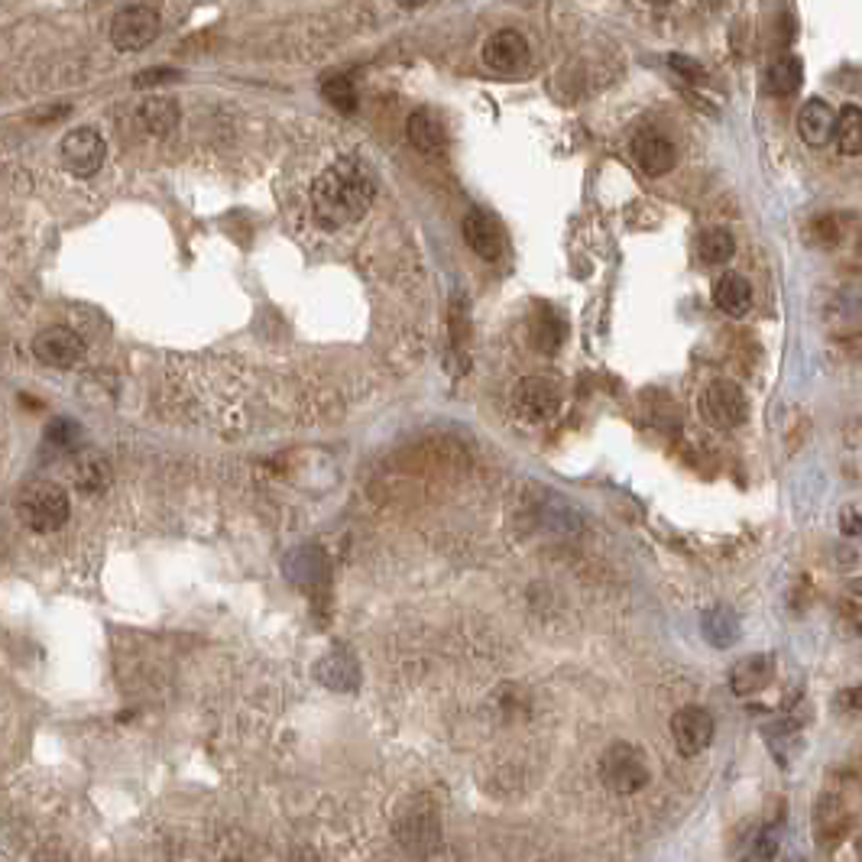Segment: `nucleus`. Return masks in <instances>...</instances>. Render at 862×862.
I'll return each instance as SVG.
<instances>
[{
  "label": "nucleus",
  "instance_id": "obj_29",
  "mask_svg": "<svg viewBox=\"0 0 862 862\" xmlns=\"http://www.w3.org/2000/svg\"><path fill=\"white\" fill-rule=\"evenodd\" d=\"M81 438H85L81 425L72 422V418H52L49 428H46V442L56 445V448H76Z\"/></svg>",
  "mask_w": 862,
  "mask_h": 862
},
{
  "label": "nucleus",
  "instance_id": "obj_17",
  "mask_svg": "<svg viewBox=\"0 0 862 862\" xmlns=\"http://www.w3.org/2000/svg\"><path fill=\"white\" fill-rule=\"evenodd\" d=\"M797 137L807 147H826L836 137V113H833V108L826 101H821V98L804 101V108L797 111Z\"/></svg>",
  "mask_w": 862,
  "mask_h": 862
},
{
  "label": "nucleus",
  "instance_id": "obj_14",
  "mask_svg": "<svg viewBox=\"0 0 862 862\" xmlns=\"http://www.w3.org/2000/svg\"><path fill=\"white\" fill-rule=\"evenodd\" d=\"M633 156H636L638 169H642L645 176H665V172L675 169L677 162L675 143H672L665 133H658V130H642V133H636Z\"/></svg>",
  "mask_w": 862,
  "mask_h": 862
},
{
  "label": "nucleus",
  "instance_id": "obj_37",
  "mask_svg": "<svg viewBox=\"0 0 862 862\" xmlns=\"http://www.w3.org/2000/svg\"><path fill=\"white\" fill-rule=\"evenodd\" d=\"M648 3H668V0H648Z\"/></svg>",
  "mask_w": 862,
  "mask_h": 862
},
{
  "label": "nucleus",
  "instance_id": "obj_26",
  "mask_svg": "<svg viewBox=\"0 0 862 862\" xmlns=\"http://www.w3.org/2000/svg\"><path fill=\"white\" fill-rule=\"evenodd\" d=\"M804 234H807V240H811L814 247L833 250V247H840L843 237H846V218H843V215H818V218L807 225Z\"/></svg>",
  "mask_w": 862,
  "mask_h": 862
},
{
  "label": "nucleus",
  "instance_id": "obj_1",
  "mask_svg": "<svg viewBox=\"0 0 862 862\" xmlns=\"http://www.w3.org/2000/svg\"><path fill=\"white\" fill-rule=\"evenodd\" d=\"M376 198V179L370 166L357 156L335 159L311 186V211L315 221L328 230L360 221Z\"/></svg>",
  "mask_w": 862,
  "mask_h": 862
},
{
  "label": "nucleus",
  "instance_id": "obj_4",
  "mask_svg": "<svg viewBox=\"0 0 862 862\" xmlns=\"http://www.w3.org/2000/svg\"><path fill=\"white\" fill-rule=\"evenodd\" d=\"M159 27H162L159 7L150 0H137L117 10V17L111 20V42L123 52H137L159 37Z\"/></svg>",
  "mask_w": 862,
  "mask_h": 862
},
{
  "label": "nucleus",
  "instance_id": "obj_24",
  "mask_svg": "<svg viewBox=\"0 0 862 862\" xmlns=\"http://www.w3.org/2000/svg\"><path fill=\"white\" fill-rule=\"evenodd\" d=\"M836 147L843 156H862V108L856 105L836 113Z\"/></svg>",
  "mask_w": 862,
  "mask_h": 862
},
{
  "label": "nucleus",
  "instance_id": "obj_27",
  "mask_svg": "<svg viewBox=\"0 0 862 862\" xmlns=\"http://www.w3.org/2000/svg\"><path fill=\"white\" fill-rule=\"evenodd\" d=\"M318 677L328 684V687H338V691H350L357 684V665L350 655H328L325 665L318 668Z\"/></svg>",
  "mask_w": 862,
  "mask_h": 862
},
{
  "label": "nucleus",
  "instance_id": "obj_21",
  "mask_svg": "<svg viewBox=\"0 0 862 862\" xmlns=\"http://www.w3.org/2000/svg\"><path fill=\"white\" fill-rule=\"evenodd\" d=\"M801 81H804L801 59H797V56H782V59H775V62L769 66V72H765V91L775 95V98H787V95H794V91L801 88Z\"/></svg>",
  "mask_w": 862,
  "mask_h": 862
},
{
  "label": "nucleus",
  "instance_id": "obj_36",
  "mask_svg": "<svg viewBox=\"0 0 862 862\" xmlns=\"http://www.w3.org/2000/svg\"><path fill=\"white\" fill-rule=\"evenodd\" d=\"M856 250H860V254H862V237H860V240H856Z\"/></svg>",
  "mask_w": 862,
  "mask_h": 862
},
{
  "label": "nucleus",
  "instance_id": "obj_23",
  "mask_svg": "<svg viewBox=\"0 0 862 862\" xmlns=\"http://www.w3.org/2000/svg\"><path fill=\"white\" fill-rule=\"evenodd\" d=\"M697 254H701V260L707 262V266H723V262L733 260L736 240H733V234H730L726 227H711V230L701 234Z\"/></svg>",
  "mask_w": 862,
  "mask_h": 862
},
{
  "label": "nucleus",
  "instance_id": "obj_6",
  "mask_svg": "<svg viewBox=\"0 0 862 862\" xmlns=\"http://www.w3.org/2000/svg\"><path fill=\"white\" fill-rule=\"evenodd\" d=\"M513 409L525 422H548L562 409V389L548 376H523L513 389Z\"/></svg>",
  "mask_w": 862,
  "mask_h": 862
},
{
  "label": "nucleus",
  "instance_id": "obj_28",
  "mask_svg": "<svg viewBox=\"0 0 862 862\" xmlns=\"http://www.w3.org/2000/svg\"><path fill=\"white\" fill-rule=\"evenodd\" d=\"M321 98L328 105H335L340 113L357 111V88L347 76H325L321 78Z\"/></svg>",
  "mask_w": 862,
  "mask_h": 862
},
{
  "label": "nucleus",
  "instance_id": "obj_30",
  "mask_svg": "<svg viewBox=\"0 0 862 862\" xmlns=\"http://www.w3.org/2000/svg\"><path fill=\"white\" fill-rule=\"evenodd\" d=\"M782 846V826H762L755 833V843L750 850V860H775Z\"/></svg>",
  "mask_w": 862,
  "mask_h": 862
},
{
  "label": "nucleus",
  "instance_id": "obj_19",
  "mask_svg": "<svg viewBox=\"0 0 862 862\" xmlns=\"http://www.w3.org/2000/svg\"><path fill=\"white\" fill-rule=\"evenodd\" d=\"M137 123L150 133V137H166L179 127V105L169 98H150L140 105Z\"/></svg>",
  "mask_w": 862,
  "mask_h": 862
},
{
  "label": "nucleus",
  "instance_id": "obj_3",
  "mask_svg": "<svg viewBox=\"0 0 862 862\" xmlns=\"http://www.w3.org/2000/svg\"><path fill=\"white\" fill-rule=\"evenodd\" d=\"M601 782L613 794H638L652 782L648 755L636 743H613L601 755Z\"/></svg>",
  "mask_w": 862,
  "mask_h": 862
},
{
  "label": "nucleus",
  "instance_id": "obj_7",
  "mask_svg": "<svg viewBox=\"0 0 862 862\" xmlns=\"http://www.w3.org/2000/svg\"><path fill=\"white\" fill-rule=\"evenodd\" d=\"M62 166L78 176V179H91L101 166H105V156H108V143L105 137L95 130V127H76L62 137Z\"/></svg>",
  "mask_w": 862,
  "mask_h": 862
},
{
  "label": "nucleus",
  "instance_id": "obj_35",
  "mask_svg": "<svg viewBox=\"0 0 862 862\" xmlns=\"http://www.w3.org/2000/svg\"><path fill=\"white\" fill-rule=\"evenodd\" d=\"M399 3H403L406 10H422V7H428L432 0H399Z\"/></svg>",
  "mask_w": 862,
  "mask_h": 862
},
{
  "label": "nucleus",
  "instance_id": "obj_8",
  "mask_svg": "<svg viewBox=\"0 0 862 862\" xmlns=\"http://www.w3.org/2000/svg\"><path fill=\"white\" fill-rule=\"evenodd\" d=\"M33 354H37L39 364H46L52 370H72L85 357V340L76 328L49 325L33 338Z\"/></svg>",
  "mask_w": 862,
  "mask_h": 862
},
{
  "label": "nucleus",
  "instance_id": "obj_10",
  "mask_svg": "<svg viewBox=\"0 0 862 862\" xmlns=\"http://www.w3.org/2000/svg\"><path fill=\"white\" fill-rule=\"evenodd\" d=\"M396 833L406 846L435 843L442 836V824H438V811H435L432 797H425V794L409 797L396 814Z\"/></svg>",
  "mask_w": 862,
  "mask_h": 862
},
{
  "label": "nucleus",
  "instance_id": "obj_15",
  "mask_svg": "<svg viewBox=\"0 0 862 862\" xmlns=\"http://www.w3.org/2000/svg\"><path fill=\"white\" fill-rule=\"evenodd\" d=\"M775 677V655L769 652H755V655H746L740 658L733 668H730V691L736 697H750L755 691H765Z\"/></svg>",
  "mask_w": 862,
  "mask_h": 862
},
{
  "label": "nucleus",
  "instance_id": "obj_11",
  "mask_svg": "<svg viewBox=\"0 0 862 862\" xmlns=\"http://www.w3.org/2000/svg\"><path fill=\"white\" fill-rule=\"evenodd\" d=\"M460 234L467 240V247L480 257V260H499L506 250V234L499 221L484 211V208H470L460 221Z\"/></svg>",
  "mask_w": 862,
  "mask_h": 862
},
{
  "label": "nucleus",
  "instance_id": "obj_12",
  "mask_svg": "<svg viewBox=\"0 0 862 862\" xmlns=\"http://www.w3.org/2000/svg\"><path fill=\"white\" fill-rule=\"evenodd\" d=\"M850 833H853V811H850V804L840 794L826 791L824 797L814 804V836H818V843L824 850H830V846H840Z\"/></svg>",
  "mask_w": 862,
  "mask_h": 862
},
{
  "label": "nucleus",
  "instance_id": "obj_33",
  "mask_svg": "<svg viewBox=\"0 0 862 862\" xmlns=\"http://www.w3.org/2000/svg\"><path fill=\"white\" fill-rule=\"evenodd\" d=\"M172 78H179L176 69H147V72H140L137 76V88H152V85H162V81H172Z\"/></svg>",
  "mask_w": 862,
  "mask_h": 862
},
{
  "label": "nucleus",
  "instance_id": "obj_22",
  "mask_svg": "<svg viewBox=\"0 0 862 862\" xmlns=\"http://www.w3.org/2000/svg\"><path fill=\"white\" fill-rule=\"evenodd\" d=\"M111 484V464L101 454L81 450L76 457V487L81 493H101Z\"/></svg>",
  "mask_w": 862,
  "mask_h": 862
},
{
  "label": "nucleus",
  "instance_id": "obj_32",
  "mask_svg": "<svg viewBox=\"0 0 862 862\" xmlns=\"http://www.w3.org/2000/svg\"><path fill=\"white\" fill-rule=\"evenodd\" d=\"M668 62H672V69H675L677 76L687 78V81H704V78H707L704 66H701V62H694V59H687V56H677L675 52Z\"/></svg>",
  "mask_w": 862,
  "mask_h": 862
},
{
  "label": "nucleus",
  "instance_id": "obj_18",
  "mask_svg": "<svg viewBox=\"0 0 862 862\" xmlns=\"http://www.w3.org/2000/svg\"><path fill=\"white\" fill-rule=\"evenodd\" d=\"M713 305L730 315V318H743L750 315L752 308V286L746 276L740 273H723L716 283H713Z\"/></svg>",
  "mask_w": 862,
  "mask_h": 862
},
{
  "label": "nucleus",
  "instance_id": "obj_2",
  "mask_svg": "<svg viewBox=\"0 0 862 862\" xmlns=\"http://www.w3.org/2000/svg\"><path fill=\"white\" fill-rule=\"evenodd\" d=\"M17 516L20 523L33 532H56L69 523L72 516V499L69 493L52 484V480H33L20 489L17 496Z\"/></svg>",
  "mask_w": 862,
  "mask_h": 862
},
{
  "label": "nucleus",
  "instance_id": "obj_31",
  "mask_svg": "<svg viewBox=\"0 0 862 862\" xmlns=\"http://www.w3.org/2000/svg\"><path fill=\"white\" fill-rule=\"evenodd\" d=\"M833 707L843 713H862V684H850L833 694Z\"/></svg>",
  "mask_w": 862,
  "mask_h": 862
},
{
  "label": "nucleus",
  "instance_id": "obj_5",
  "mask_svg": "<svg viewBox=\"0 0 862 862\" xmlns=\"http://www.w3.org/2000/svg\"><path fill=\"white\" fill-rule=\"evenodd\" d=\"M701 415L713 428H740L750 418V399L740 383L733 379H713L701 393Z\"/></svg>",
  "mask_w": 862,
  "mask_h": 862
},
{
  "label": "nucleus",
  "instance_id": "obj_25",
  "mask_svg": "<svg viewBox=\"0 0 862 862\" xmlns=\"http://www.w3.org/2000/svg\"><path fill=\"white\" fill-rule=\"evenodd\" d=\"M532 338H535V347H538V350L555 354L564 340L562 315H558V311H552L548 305H542V315L532 321Z\"/></svg>",
  "mask_w": 862,
  "mask_h": 862
},
{
  "label": "nucleus",
  "instance_id": "obj_34",
  "mask_svg": "<svg viewBox=\"0 0 862 862\" xmlns=\"http://www.w3.org/2000/svg\"><path fill=\"white\" fill-rule=\"evenodd\" d=\"M840 525H843V532H846V535H862V516L853 509V506H846V509H843Z\"/></svg>",
  "mask_w": 862,
  "mask_h": 862
},
{
  "label": "nucleus",
  "instance_id": "obj_13",
  "mask_svg": "<svg viewBox=\"0 0 862 862\" xmlns=\"http://www.w3.org/2000/svg\"><path fill=\"white\" fill-rule=\"evenodd\" d=\"M484 62L499 76H516L528 66V42L516 30H499L484 42Z\"/></svg>",
  "mask_w": 862,
  "mask_h": 862
},
{
  "label": "nucleus",
  "instance_id": "obj_20",
  "mask_svg": "<svg viewBox=\"0 0 862 862\" xmlns=\"http://www.w3.org/2000/svg\"><path fill=\"white\" fill-rule=\"evenodd\" d=\"M701 630L713 648H730L740 638V616L730 606H711L701 620Z\"/></svg>",
  "mask_w": 862,
  "mask_h": 862
},
{
  "label": "nucleus",
  "instance_id": "obj_16",
  "mask_svg": "<svg viewBox=\"0 0 862 862\" xmlns=\"http://www.w3.org/2000/svg\"><path fill=\"white\" fill-rule=\"evenodd\" d=\"M406 137H409V143H413L415 150L425 152V156H442V152L448 150V127H445V120L438 113L428 111V108L409 113Z\"/></svg>",
  "mask_w": 862,
  "mask_h": 862
},
{
  "label": "nucleus",
  "instance_id": "obj_9",
  "mask_svg": "<svg viewBox=\"0 0 862 862\" xmlns=\"http://www.w3.org/2000/svg\"><path fill=\"white\" fill-rule=\"evenodd\" d=\"M713 736H716V723H713L711 711H704L697 704H687L672 716V740H675L677 752L687 759L711 750Z\"/></svg>",
  "mask_w": 862,
  "mask_h": 862
}]
</instances>
